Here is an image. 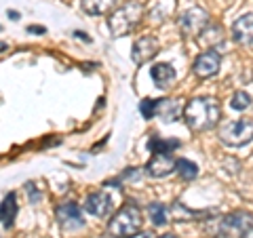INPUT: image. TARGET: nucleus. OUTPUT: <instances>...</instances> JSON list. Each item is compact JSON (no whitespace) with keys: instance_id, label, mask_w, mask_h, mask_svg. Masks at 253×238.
<instances>
[{"instance_id":"393cba45","label":"nucleus","mask_w":253,"mask_h":238,"mask_svg":"<svg viewBox=\"0 0 253 238\" xmlns=\"http://www.w3.org/2000/svg\"><path fill=\"white\" fill-rule=\"evenodd\" d=\"M74 36H78V38H83L84 42H89V38H86V34H83V32H74Z\"/></svg>"},{"instance_id":"a211bd4d","label":"nucleus","mask_w":253,"mask_h":238,"mask_svg":"<svg viewBox=\"0 0 253 238\" xmlns=\"http://www.w3.org/2000/svg\"><path fill=\"white\" fill-rule=\"evenodd\" d=\"M175 171L184 181H192V179L199 177V166H196L192 160H188V158H177L175 160Z\"/></svg>"},{"instance_id":"5701e85b","label":"nucleus","mask_w":253,"mask_h":238,"mask_svg":"<svg viewBox=\"0 0 253 238\" xmlns=\"http://www.w3.org/2000/svg\"><path fill=\"white\" fill-rule=\"evenodd\" d=\"M129 238H156L152 232H137V234H133V236H129Z\"/></svg>"},{"instance_id":"412c9836","label":"nucleus","mask_w":253,"mask_h":238,"mask_svg":"<svg viewBox=\"0 0 253 238\" xmlns=\"http://www.w3.org/2000/svg\"><path fill=\"white\" fill-rule=\"evenodd\" d=\"M26 190H28V196H30V202H32V204H36L38 200H42L44 192H42V188H36L34 181H28Z\"/></svg>"},{"instance_id":"6ab92c4d","label":"nucleus","mask_w":253,"mask_h":238,"mask_svg":"<svg viewBox=\"0 0 253 238\" xmlns=\"http://www.w3.org/2000/svg\"><path fill=\"white\" fill-rule=\"evenodd\" d=\"M148 148L152 150V154H171L173 150H177L179 148V141L177 139H150V144Z\"/></svg>"},{"instance_id":"f257e3e1","label":"nucleus","mask_w":253,"mask_h":238,"mask_svg":"<svg viewBox=\"0 0 253 238\" xmlns=\"http://www.w3.org/2000/svg\"><path fill=\"white\" fill-rule=\"evenodd\" d=\"M184 120L194 133H205L217 126L221 118V108L215 97H192L184 106Z\"/></svg>"},{"instance_id":"0eeeda50","label":"nucleus","mask_w":253,"mask_h":238,"mask_svg":"<svg viewBox=\"0 0 253 238\" xmlns=\"http://www.w3.org/2000/svg\"><path fill=\"white\" fill-rule=\"evenodd\" d=\"M219 66H221V55L215 49H207L194 59L192 72L199 78H211L219 72Z\"/></svg>"},{"instance_id":"c85d7f7f","label":"nucleus","mask_w":253,"mask_h":238,"mask_svg":"<svg viewBox=\"0 0 253 238\" xmlns=\"http://www.w3.org/2000/svg\"><path fill=\"white\" fill-rule=\"evenodd\" d=\"M99 238H114V236H110V234H104V236H99Z\"/></svg>"},{"instance_id":"20e7f679","label":"nucleus","mask_w":253,"mask_h":238,"mask_svg":"<svg viewBox=\"0 0 253 238\" xmlns=\"http://www.w3.org/2000/svg\"><path fill=\"white\" fill-rule=\"evenodd\" d=\"M219 139L221 144L230 148H241L253 139V120L251 118H239L219 126Z\"/></svg>"},{"instance_id":"9d476101","label":"nucleus","mask_w":253,"mask_h":238,"mask_svg":"<svg viewBox=\"0 0 253 238\" xmlns=\"http://www.w3.org/2000/svg\"><path fill=\"white\" fill-rule=\"evenodd\" d=\"M84 209L89 211L93 217H108L114 209L112 196L106 192H93L84 198Z\"/></svg>"},{"instance_id":"cd10ccee","label":"nucleus","mask_w":253,"mask_h":238,"mask_svg":"<svg viewBox=\"0 0 253 238\" xmlns=\"http://www.w3.org/2000/svg\"><path fill=\"white\" fill-rule=\"evenodd\" d=\"M161 238H177L175 234H165V236H161Z\"/></svg>"},{"instance_id":"2eb2a0df","label":"nucleus","mask_w":253,"mask_h":238,"mask_svg":"<svg viewBox=\"0 0 253 238\" xmlns=\"http://www.w3.org/2000/svg\"><path fill=\"white\" fill-rule=\"evenodd\" d=\"M15 215H17V198H15V192H11L2 200V204H0V221L9 228V226H13Z\"/></svg>"},{"instance_id":"423d86ee","label":"nucleus","mask_w":253,"mask_h":238,"mask_svg":"<svg viewBox=\"0 0 253 238\" xmlns=\"http://www.w3.org/2000/svg\"><path fill=\"white\" fill-rule=\"evenodd\" d=\"M179 30L186 38H194L201 36L203 30L209 26V13L203 6H190L184 13L179 15Z\"/></svg>"},{"instance_id":"bb28decb","label":"nucleus","mask_w":253,"mask_h":238,"mask_svg":"<svg viewBox=\"0 0 253 238\" xmlns=\"http://www.w3.org/2000/svg\"><path fill=\"white\" fill-rule=\"evenodd\" d=\"M245 238H253V228L249 230V232H247V234H245Z\"/></svg>"},{"instance_id":"4468645a","label":"nucleus","mask_w":253,"mask_h":238,"mask_svg":"<svg viewBox=\"0 0 253 238\" xmlns=\"http://www.w3.org/2000/svg\"><path fill=\"white\" fill-rule=\"evenodd\" d=\"M150 76H152L154 84L158 89H169V86L175 82V70H173L171 63L167 61H161V63H154L152 70H150Z\"/></svg>"},{"instance_id":"4be33fe9","label":"nucleus","mask_w":253,"mask_h":238,"mask_svg":"<svg viewBox=\"0 0 253 238\" xmlns=\"http://www.w3.org/2000/svg\"><path fill=\"white\" fill-rule=\"evenodd\" d=\"M139 112L144 114V118H154V99H144L141 101Z\"/></svg>"},{"instance_id":"dca6fc26","label":"nucleus","mask_w":253,"mask_h":238,"mask_svg":"<svg viewBox=\"0 0 253 238\" xmlns=\"http://www.w3.org/2000/svg\"><path fill=\"white\" fill-rule=\"evenodd\" d=\"M81 6L86 15H106L116 6V0H83Z\"/></svg>"},{"instance_id":"9b49d317","label":"nucleus","mask_w":253,"mask_h":238,"mask_svg":"<svg viewBox=\"0 0 253 238\" xmlns=\"http://www.w3.org/2000/svg\"><path fill=\"white\" fill-rule=\"evenodd\" d=\"M232 38L241 46L253 49V13H245L232 23Z\"/></svg>"},{"instance_id":"aec40b11","label":"nucleus","mask_w":253,"mask_h":238,"mask_svg":"<svg viewBox=\"0 0 253 238\" xmlns=\"http://www.w3.org/2000/svg\"><path fill=\"white\" fill-rule=\"evenodd\" d=\"M230 106H232V110H236V112H243V110H247L251 106V97L245 91H236L230 99Z\"/></svg>"},{"instance_id":"7ed1b4c3","label":"nucleus","mask_w":253,"mask_h":238,"mask_svg":"<svg viewBox=\"0 0 253 238\" xmlns=\"http://www.w3.org/2000/svg\"><path fill=\"white\" fill-rule=\"evenodd\" d=\"M141 228V209L137 204H125L108 221V234L114 238H129Z\"/></svg>"},{"instance_id":"b1692460","label":"nucleus","mask_w":253,"mask_h":238,"mask_svg":"<svg viewBox=\"0 0 253 238\" xmlns=\"http://www.w3.org/2000/svg\"><path fill=\"white\" fill-rule=\"evenodd\" d=\"M28 30L32 32V34H44V32H46V30H44V28H41V26H30Z\"/></svg>"},{"instance_id":"a878e982","label":"nucleus","mask_w":253,"mask_h":238,"mask_svg":"<svg viewBox=\"0 0 253 238\" xmlns=\"http://www.w3.org/2000/svg\"><path fill=\"white\" fill-rule=\"evenodd\" d=\"M2 51H6V42L0 40V53H2Z\"/></svg>"},{"instance_id":"f03ea898","label":"nucleus","mask_w":253,"mask_h":238,"mask_svg":"<svg viewBox=\"0 0 253 238\" xmlns=\"http://www.w3.org/2000/svg\"><path fill=\"white\" fill-rule=\"evenodd\" d=\"M144 19V4L137 0H129V2L121 4L114 9L108 17V30L114 38H121L131 34L133 30L139 26V21Z\"/></svg>"},{"instance_id":"39448f33","label":"nucleus","mask_w":253,"mask_h":238,"mask_svg":"<svg viewBox=\"0 0 253 238\" xmlns=\"http://www.w3.org/2000/svg\"><path fill=\"white\" fill-rule=\"evenodd\" d=\"M253 228V215L247 211H232L221 217L217 226V238H245Z\"/></svg>"},{"instance_id":"1a4fd4ad","label":"nucleus","mask_w":253,"mask_h":238,"mask_svg":"<svg viewBox=\"0 0 253 238\" xmlns=\"http://www.w3.org/2000/svg\"><path fill=\"white\" fill-rule=\"evenodd\" d=\"M158 46H161V42H158L156 36H152V34L141 36V38H137V40L133 42L131 59L135 61L137 66H144V63H148L158 53Z\"/></svg>"},{"instance_id":"ddd939ff","label":"nucleus","mask_w":253,"mask_h":238,"mask_svg":"<svg viewBox=\"0 0 253 238\" xmlns=\"http://www.w3.org/2000/svg\"><path fill=\"white\" fill-rule=\"evenodd\" d=\"M184 114V108L177 99H154V118H161L165 122L177 120V116Z\"/></svg>"},{"instance_id":"f8f14e48","label":"nucleus","mask_w":253,"mask_h":238,"mask_svg":"<svg viewBox=\"0 0 253 238\" xmlns=\"http://www.w3.org/2000/svg\"><path fill=\"white\" fill-rule=\"evenodd\" d=\"M173 171H175V158L171 154H154L146 164V173L150 177H156V179L167 177Z\"/></svg>"},{"instance_id":"f3484780","label":"nucleus","mask_w":253,"mask_h":238,"mask_svg":"<svg viewBox=\"0 0 253 238\" xmlns=\"http://www.w3.org/2000/svg\"><path fill=\"white\" fill-rule=\"evenodd\" d=\"M148 215H150V221H152L154 226H167L169 224V209H167V204H163V202L150 204Z\"/></svg>"},{"instance_id":"6e6552de","label":"nucleus","mask_w":253,"mask_h":238,"mask_svg":"<svg viewBox=\"0 0 253 238\" xmlns=\"http://www.w3.org/2000/svg\"><path fill=\"white\" fill-rule=\"evenodd\" d=\"M55 217H57V224L63 230H81L84 226L83 219V211L76 202H63L55 209Z\"/></svg>"}]
</instances>
